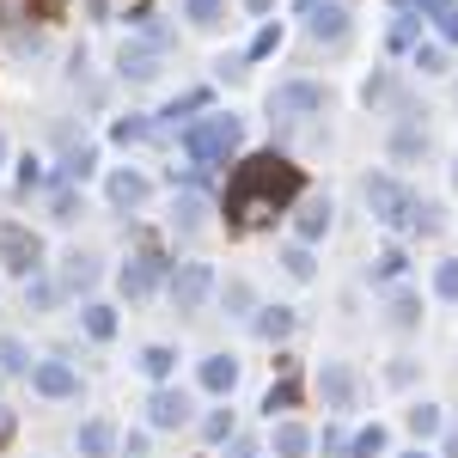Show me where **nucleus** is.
Segmentation results:
<instances>
[{
  "label": "nucleus",
  "mask_w": 458,
  "mask_h": 458,
  "mask_svg": "<svg viewBox=\"0 0 458 458\" xmlns=\"http://www.w3.org/2000/svg\"><path fill=\"white\" fill-rule=\"evenodd\" d=\"M306 190V177H300V165H287L282 153H257V159H245L239 172H233V183H226V226H263L269 214H282L293 196Z\"/></svg>",
  "instance_id": "nucleus-1"
},
{
  "label": "nucleus",
  "mask_w": 458,
  "mask_h": 458,
  "mask_svg": "<svg viewBox=\"0 0 458 458\" xmlns=\"http://www.w3.org/2000/svg\"><path fill=\"white\" fill-rule=\"evenodd\" d=\"M367 208H373V220H386L397 233H434L440 226V208L410 196L397 177H367Z\"/></svg>",
  "instance_id": "nucleus-2"
},
{
  "label": "nucleus",
  "mask_w": 458,
  "mask_h": 458,
  "mask_svg": "<svg viewBox=\"0 0 458 458\" xmlns=\"http://www.w3.org/2000/svg\"><path fill=\"white\" fill-rule=\"evenodd\" d=\"M177 141L190 153V165H220V159L239 147V116H202V123H190Z\"/></svg>",
  "instance_id": "nucleus-3"
},
{
  "label": "nucleus",
  "mask_w": 458,
  "mask_h": 458,
  "mask_svg": "<svg viewBox=\"0 0 458 458\" xmlns=\"http://www.w3.org/2000/svg\"><path fill=\"white\" fill-rule=\"evenodd\" d=\"M324 110V86L318 80H287L269 92V116H318Z\"/></svg>",
  "instance_id": "nucleus-4"
},
{
  "label": "nucleus",
  "mask_w": 458,
  "mask_h": 458,
  "mask_svg": "<svg viewBox=\"0 0 458 458\" xmlns=\"http://www.w3.org/2000/svg\"><path fill=\"white\" fill-rule=\"evenodd\" d=\"M208 293H214V269L208 263H177L172 269V306L177 312H196Z\"/></svg>",
  "instance_id": "nucleus-5"
},
{
  "label": "nucleus",
  "mask_w": 458,
  "mask_h": 458,
  "mask_svg": "<svg viewBox=\"0 0 458 458\" xmlns=\"http://www.w3.org/2000/svg\"><path fill=\"white\" fill-rule=\"evenodd\" d=\"M37 257H43L37 233L13 226V220H0V263H6V269H19V276H31V269H37Z\"/></svg>",
  "instance_id": "nucleus-6"
},
{
  "label": "nucleus",
  "mask_w": 458,
  "mask_h": 458,
  "mask_svg": "<svg viewBox=\"0 0 458 458\" xmlns=\"http://www.w3.org/2000/svg\"><path fill=\"white\" fill-rule=\"evenodd\" d=\"M159 276H165V257H159V250H141V257H129V263H123V276H116V282H123L129 300H147V293L159 287Z\"/></svg>",
  "instance_id": "nucleus-7"
},
{
  "label": "nucleus",
  "mask_w": 458,
  "mask_h": 458,
  "mask_svg": "<svg viewBox=\"0 0 458 458\" xmlns=\"http://www.w3.org/2000/svg\"><path fill=\"white\" fill-rule=\"evenodd\" d=\"M31 391L37 397H73V391H80V373H73L68 360H37L31 367Z\"/></svg>",
  "instance_id": "nucleus-8"
},
{
  "label": "nucleus",
  "mask_w": 458,
  "mask_h": 458,
  "mask_svg": "<svg viewBox=\"0 0 458 458\" xmlns=\"http://www.w3.org/2000/svg\"><path fill=\"white\" fill-rule=\"evenodd\" d=\"M147 422L153 428H183L190 422V397H183V391H153V397H147Z\"/></svg>",
  "instance_id": "nucleus-9"
},
{
  "label": "nucleus",
  "mask_w": 458,
  "mask_h": 458,
  "mask_svg": "<svg viewBox=\"0 0 458 458\" xmlns=\"http://www.w3.org/2000/svg\"><path fill=\"white\" fill-rule=\"evenodd\" d=\"M318 391H324V403H330V410H354V373L349 367H343V360H330V367H324V373H318Z\"/></svg>",
  "instance_id": "nucleus-10"
},
{
  "label": "nucleus",
  "mask_w": 458,
  "mask_h": 458,
  "mask_svg": "<svg viewBox=\"0 0 458 458\" xmlns=\"http://www.w3.org/2000/svg\"><path fill=\"white\" fill-rule=\"evenodd\" d=\"M116 68H123V80H135V86H147V80H159V49H147V43H123Z\"/></svg>",
  "instance_id": "nucleus-11"
},
{
  "label": "nucleus",
  "mask_w": 458,
  "mask_h": 458,
  "mask_svg": "<svg viewBox=\"0 0 458 458\" xmlns=\"http://www.w3.org/2000/svg\"><path fill=\"white\" fill-rule=\"evenodd\" d=\"M196 379H202V391H208V397H226V391L239 386V360H233V354H208Z\"/></svg>",
  "instance_id": "nucleus-12"
},
{
  "label": "nucleus",
  "mask_w": 458,
  "mask_h": 458,
  "mask_svg": "<svg viewBox=\"0 0 458 458\" xmlns=\"http://www.w3.org/2000/svg\"><path fill=\"white\" fill-rule=\"evenodd\" d=\"M105 196H110V208H141L147 202V177L141 172H110Z\"/></svg>",
  "instance_id": "nucleus-13"
},
{
  "label": "nucleus",
  "mask_w": 458,
  "mask_h": 458,
  "mask_svg": "<svg viewBox=\"0 0 458 458\" xmlns=\"http://www.w3.org/2000/svg\"><path fill=\"white\" fill-rule=\"evenodd\" d=\"M312 37L318 43H343L349 37V6H336V0L330 6H312Z\"/></svg>",
  "instance_id": "nucleus-14"
},
{
  "label": "nucleus",
  "mask_w": 458,
  "mask_h": 458,
  "mask_svg": "<svg viewBox=\"0 0 458 458\" xmlns=\"http://www.w3.org/2000/svg\"><path fill=\"white\" fill-rule=\"evenodd\" d=\"M293 233H300V245L324 239V233H330V196H312V202L300 208V220H293Z\"/></svg>",
  "instance_id": "nucleus-15"
},
{
  "label": "nucleus",
  "mask_w": 458,
  "mask_h": 458,
  "mask_svg": "<svg viewBox=\"0 0 458 458\" xmlns=\"http://www.w3.org/2000/svg\"><path fill=\"white\" fill-rule=\"evenodd\" d=\"M73 446H80V458H110L116 453V428L110 422H86L80 434H73Z\"/></svg>",
  "instance_id": "nucleus-16"
},
{
  "label": "nucleus",
  "mask_w": 458,
  "mask_h": 458,
  "mask_svg": "<svg viewBox=\"0 0 458 458\" xmlns=\"http://www.w3.org/2000/svg\"><path fill=\"white\" fill-rule=\"evenodd\" d=\"M129 25L141 31L147 49H159V55H165V43H172V25H159V13H153V6H135V13H129Z\"/></svg>",
  "instance_id": "nucleus-17"
},
{
  "label": "nucleus",
  "mask_w": 458,
  "mask_h": 458,
  "mask_svg": "<svg viewBox=\"0 0 458 458\" xmlns=\"http://www.w3.org/2000/svg\"><path fill=\"white\" fill-rule=\"evenodd\" d=\"M306 453H312V434H306L300 422L276 428V458H306Z\"/></svg>",
  "instance_id": "nucleus-18"
},
{
  "label": "nucleus",
  "mask_w": 458,
  "mask_h": 458,
  "mask_svg": "<svg viewBox=\"0 0 458 458\" xmlns=\"http://www.w3.org/2000/svg\"><path fill=\"white\" fill-rule=\"evenodd\" d=\"M92 282H98V257L73 250V257H68V282H62V287H68V293H86Z\"/></svg>",
  "instance_id": "nucleus-19"
},
{
  "label": "nucleus",
  "mask_w": 458,
  "mask_h": 458,
  "mask_svg": "<svg viewBox=\"0 0 458 458\" xmlns=\"http://www.w3.org/2000/svg\"><path fill=\"white\" fill-rule=\"evenodd\" d=\"M80 324H86V336H92V343H110V336H116V312H110V306H98V300L80 312Z\"/></svg>",
  "instance_id": "nucleus-20"
},
{
  "label": "nucleus",
  "mask_w": 458,
  "mask_h": 458,
  "mask_svg": "<svg viewBox=\"0 0 458 458\" xmlns=\"http://www.w3.org/2000/svg\"><path fill=\"white\" fill-rule=\"evenodd\" d=\"M183 19H190L196 31H214V25L226 19V0H183Z\"/></svg>",
  "instance_id": "nucleus-21"
},
{
  "label": "nucleus",
  "mask_w": 458,
  "mask_h": 458,
  "mask_svg": "<svg viewBox=\"0 0 458 458\" xmlns=\"http://www.w3.org/2000/svg\"><path fill=\"white\" fill-rule=\"evenodd\" d=\"M147 135H159L147 116H116V123H110V141L116 147H135V141H147Z\"/></svg>",
  "instance_id": "nucleus-22"
},
{
  "label": "nucleus",
  "mask_w": 458,
  "mask_h": 458,
  "mask_svg": "<svg viewBox=\"0 0 458 458\" xmlns=\"http://www.w3.org/2000/svg\"><path fill=\"white\" fill-rule=\"evenodd\" d=\"M202 214H208V202H202V196H177V202H172L177 233H202Z\"/></svg>",
  "instance_id": "nucleus-23"
},
{
  "label": "nucleus",
  "mask_w": 458,
  "mask_h": 458,
  "mask_svg": "<svg viewBox=\"0 0 458 458\" xmlns=\"http://www.w3.org/2000/svg\"><path fill=\"white\" fill-rule=\"evenodd\" d=\"M287 330H293V312H287V306H263V318H257V336H263V343H282Z\"/></svg>",
  "instance_id": "nucleus-24"
},
{
  "label": "nucleus",
  "mask_w": 458,
  "mask_h": 458,
  "mask_svg": "<svg viewBox=\"0 0 458 458\" xmlns=\"http://www.w3.org/2000/svg\"><path fill=\"white\" fill-rule=\"evenodd\" d=\"M410 434H416V440L446 434V422H440V403H416V410H410Z\"/></svg>",
  "instance_id": "nucleus-25"
},
{
  "label": "nucleus",
  "mask_w": 458,
  "mask_h": 458,
  "mask_svg": "<svg viewBox=\"0 0 458 458\" xmlns=\"http://www.w3.org/2000/svg\"><path fill=\"white\" fill-rule=\"evenodd\" d=\"M386 446H391V440H386V428L373 422V428H360V434L349 440V458H379Z\"/></svg>",
  "instance_id": "nucleus-26"
},
{
  "label": "nucleus",
  "mask_w": 458,
  "mask_h": 458,
  "mask_svg": "<svg viewBox=\"0 0 458 458\" xmlns=\"http://www.w3.org/2000/svg\"><path fill=\"white\" fill-rule=\"evenodd\" d=\"M172 367H177V354L165 349V343L141 349V373H147V379H172Z\"/></svg>",
  "instance_id": "nucleus-27"
},
{
  "label": "nucleus",
  "mask_w": 458,
  "mask_h": 458,
  "mask_svg": "<svg viewBox=\"0 0 458 458\" xmlns=\"http://www.w3.org/2000/svg\"><path fill=\"white\" fill-rule=\"evenodd\" d=\"M391 324H397V330H416V324H422V300H416V293H391Z\"/></svg>",
  "instance_id": "nucleus-28"
},
{
  "label": "nucleus",
  "mask_w": 458,
  "mask_h": 458,
  "mask_svg": "<svg viewBox=\"0 0 458 458\" xmlns=\"http://www.w3.org/2000/svg\"><path fill=\"white\" fill-rule=\"evenodd\" d=\"M422 153H428L422 129H397V135H391V159H422Z\"/></svg>",
  "instance_id": "nucleus-29"
},
{
  "label": "nucleus",
  "mask_w": 458,
  "mask_h": 458,
  "mask_svg": "<svg viewBox=\"0 0 458 458\" xmlns=\"http://www.w3.org/2000/svg\"><path fill=\"white\" fill-rule=\"evenodd\" d=\"M0 373H31V354H25V343L0 336Z\"/></svg>",
  "instance_id": "nucleus-30"
},
{
  "label": "nucleus",
  "mask_w": 458,
  "mask_h": 458,
  "mask_svg": "<svg viewBox=\"0 0 458 458\" xmlns=\"http://www.w3.org/2000/svg\"><path fill=\"white\" fill-rule=\"evenodd\" d=\"M282 269L293 276V282H312V250H306V245H287L282 250Z\"/></svg>",
  "instance_id": "nucleus-31"
},
{
  "label": "nucleus",
  "mask_w": 458,
  "mask_h": 458,
  "mask_svg": "<svg viewBox=\"0 0 458 458\" xmlns=\"http://www.w3.org/2000/svg\"><path fill=\"white\" fill-rule=\"evenodd\" d=\"M92 165H98V153H92V147H80V153H68L62 177H68V183H86V177H92Z\"/></svg>",
  "instance_id": "nucleus-32"
},
{
  "label": "nucleus",
  "mask_w": 458,
  "mask_h": 458,
  "mask_svg": "<svg viewBox=\"0 0 458 458\" xmlns=\"http://www.w3.org/2000/svg\"><path fill=\"white\" fill-rule=\"evenodd\" d=\"M293 403H300V386H293V379L269 386V397H263V410H269V416H276V410H293Z\"/></svg>",
  "instance_id": "nucleus-33"
},
{
  "label": "nucleus",
  "mask_w": 458,
  "mask_h": 458,
  "mask_svg": "<svg viewBox=\"0 0 458 458\" xmlns=\"http://www.w3.org/2000/svg\"><path fill=\"white\" fill-rule=\"evenodd\" d=\"M416 31H422V13L397 19V25H391V49H416Z\"/></svg>",
  "instance_id": "nucleus-34"
},
{
  "label": "nucleus",
  "mask_w": 458,
  "mask_h": 458,
  "mask_svg": "<svg viewBox=\"0 0 458 458\" xmlns=\"http://www.w3.org/2000/svg\"><path fill=\"white\" fill-rule=\"evenodd\" d=\"M282 49V25H263V31L250 37V62H263V55H276Z\"/></svg>",
  "instance_id": "nucleus-35"
},
{
  "label": "nucleus",
  "mask_w": 458,
  "mask_h": 458,
  "mask_svg": "<svg viewBox=\"0 0 458 458\" xmlns=\"http://www.w3.org/2000/svg\"><path fill=\"white\" fill-rule=\"evenodd\" d=\"M416 68L422 73H446V49H440V43H416Z\"/></svg>",
  "instance_id": "nucleus-36"
},
{
  "label": "nucleus",
  "mask_w": 458,
  "mask_h": 458,
  "mask_svg": "<svg viewBox=\"0 0 458 458\" xmlns=\"http://www.w3.org/2000/svg\"><path fill=\"white\" fill-rule=\"evenodd\" d=\"M208 98H214L208 86H196V92H183V98H177V105L165 110V116H172V123H177V116H190V110H208Z\"/></svg>",
  "instance_id": "nucleus-37"
},
{
  "label": "nucleus",
  "mask_w": 458,
  "mask_h": 458,
  "mask_svg": "<svg viewBox=\"0 0 458 458\" xmlns=\"http://www.w3.org/2000/svg\"><path fill=\"white\" fill-rule=\"evenodd\" d=\"M25 306H31V312L55 306V282H25Z\"/></svg>",
  "instance_id": "nucleus-38"
},
{
  "label": "nucleus",
  "mask_w": 458,
  "mask_h": 458,
  "mask_svg": "<svg viewBox=\"0 0 458 458\" xmlns=\"http://www.w3.org/2000/svg\"><path fill=\"white\" fill-rule=\"evenodd\" d=\"M434 293H440V300H458V263H440V269H434Z\"/></svg>",
  "instance_id": "nucleus-39"
},
{
  "label": "nucleus",
  "mask_w": 458,
  "mask_h": 458,
  "mask_svg": "<svg viewBox=\"0 0 458 458\" xmlns=\"http://www.w3.org/2000/svg\"><path fill=\"white\" fill-rule=\"evenodd\" d=\"M49 208H55V220H73V214H80V196H73V183H62V190H55V202H49Z\"/></svg>",
  "instance_id": "nucleus-40"
},
{
  "label": "nucleus",
  "mask_w": 458,
  "mask_h": 458,
  "mask_svg": "<svg viewBox=\"0 0 458 458\" xmlns=\"http://www.w3.org/2000/svg\"><path fill=\"white\" fill-rule=\"evenodd\" d=\"M373 276H379V282H397V276H403V250H386V257L373 263Z\"/></svg>",
  "instance_id": "nucleus-41"
},
{
  "label": "nucleus",
  "mask_w": 458,
  "mask_h": 458,
  "mask_svg": "<svg viewBox=\"0 0 458 458\" xmlns=\"http://www.w3.org/2000/svg\"><path fill=\"white\" fill-rule=\"evenodd\" d=\"M202 434H208V440H226V434H233V410H214L208 422H202Z\"/></svg>",
  "instance_id": "nucleus-42"
},
{
  "label": "nucleus",
  "mask_w": 458,
  "mask_h": 458,
  "mask_svg": "<svg viewBox=\"0 0 458 458\" xmlns=\"http://www.w3.org/2000/svg\"><path fill=\"white\" fill-rule=\"evenodd\" d=\"M220 300H226L233 312H245V306H250V287L245 282H226V287H220Z\"/></svg>",
  "instance_id": "nucleus-43"
},
{
  "label": "nucleus",
  "mask_w": 458,
  "mask_h": 458,
  "mask_svg": "<svg viewBox=\"0 0 458 458\" xmlns=\"http://www.w3.org/2000/svg\"><path fill=\"white\" fill-rule=\"evenodd\" d=\"M324 453H330V458H349V434H343V428H324Z\"/></svg>",
  "instance_id": "nucleus-44"
},
{
  "label": "nucleus",
  "mask_w": 458,
  "mask_h": 458,
  "mask_svg": "<svg viewBox=\"0 0 458 458\" xmlns=\"http://www.w3.org/2000/svg\"><path fill=\"white\" fill-rule=\"evenodd\" d=\"M13 19H25V0H0V37L13 31Z\"/></svg>",
  "instance_id": "nucleus-45"
},
{
  "label": "nucleus",
  "mask_w": 458,
  "mask_h": 458,
  "mask_svg": "<svg viewBox=\"0 0 458 458\" xmlns=\"http://www.w3.org/2000/svg\"><path fill=\"white\" fill-rule=\"evenodd\" d=\"M434 19H440V37H446V43H458V6H440Z\"/></svg>",
  "instance_id": "nucleus-46"
},
{
  "label": "nucleus",
  "mask_w": 458,
  "mask_h": 458,
  "mask_svg": "<svg viewBox=\"0 0 458 458\" xmlns=\"http://www.w3.org/2000/svg\"><path fill=\"white\" fill-rule=\"evenodd\" d=\"M19 183H25V190H37V183H43V172H37V159H25V165H19Z\"/></svg>",
  "instance_id": "nucleus-47"
},
{
  "label": "nucleus",
  "mask_w": 458,
  "mask_h": 458,
  "mask_svg": "<svg viewBox=\"0 0 458 458\" xmlns=\"http://www.w3.org/2000/svg\"><path fill=\"white\" fill-rule=\"evenodd\" d=\"M440 453H446V458H458V428H446V434H440Z\"/></svg>",
  "instance_id": "nucleus-48"
},
{
  "label": "nucleus",
  "mask_w": 458,
  "mask_h": 458,
  "mask_svg": "<svg viewBox=\"0 0 458 458\" xmlns=\"http://www.w3.org/2000/svg\"><path fill=\"white\" fill-rule=\"evenodd\" d=\"M226 458H257V453H250V446H233V453H226Z\"/></svg>",
  "instance_id": "nucleus-49"
},
{
  "label": "nucleus",
  "mask_w": 458,
  "mask_h": 458,
  "mask_svg": "<svg viewBox=\"0 0 458 458\" xmlns=\"http://www.w3.org/2000/svg\"><path fill=\"white\" fill-rule=\"evenodd\" d=\"M245 6H250V13H269V0H245Z\"/></svg>",
  "instance_id": "nucleus-50"
},
{
  "label": "nucleus",
  "mask_w": 458,
  "mask_h": 458,
  "mask_svg": "<svg viewBox=\"0 0 458 458\" xmlns=\"http://www.w3.org/2000/svg\"><path fill=\"white\" fill-rule=\"evenodd\" d=\"M0 159H6V135H0Z\"/></svg>",
  "instance_id": "nucleus-51"
},
{
  "label": "nucleus",
  "mask_w": 458,
  "mask_h": 458,
  "mask_svg": "<svg viewBox=\"0 0 458 458\" xmlns=\"http://www.w3.org/2000/svg\"><path fill=\"white\" fill-rule=\"evenodd\" d=\"M453 183H458V159H453Z\"/></svg>",
  "instance_id": "nucleus-52"
},
{
  "label": "nucleus",
  "mask_w": 458,
  "mask_h": 458,
  "mask_svg": "<svg viewBox=\"0 0 458 458\" xmlns=\"http://www.w3.org/2000/svg\"><path fill=\"white\" fill-rule=\"evenodd\" d=\"M397 6H416V0H397Z\"/></svg>",
  "instance_id": "nucleus-53"
},
{
  "label": "nucleus",
  "mask_w": 458,
  "mask_h": 458,
  "mask_svg": "<svg viewBox=\"0 0 458 458\" xmlns=\"http://www.w3.org/2000/svg\"><path fill=\"white\" fill-rule=\"evenodd\" d=\"M410 458H428V453H410Z\"/></svg>",
  "instance_id": "nucleus-54"
}]
</instances>
